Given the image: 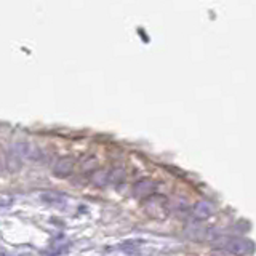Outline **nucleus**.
<instances>
[{
  "label": "nucleus",
  "mask_w": 256,
  "mask_h": 256,
  "mask_svg": "<svg viewBox=\"0 0 256 256\" xmlns=\"http://www.w3.org/2000/svg\"><path fill=\"white\" fill-rule=\"evenodd\" d=\"M143 208L152 219H165L168 216V200L159 194L147 197L143 202Z\"/></svg>",
  "instance_id": "nucleus-1"
},
{
  "label": "nucleus",
  "mask_w": 256,
  "mask_h": 256,
  "mask_svg": "<svg viewBox=\"0 0 256 256\" xmlns=\"http://www.w3.org/2000/svg\"><path fill=\"white\" fill-rule=\"evenodd\" d=\"M224 250L229 253V255H236V256H247V255H252L255 247L250 240L247 239H232L226 244Z\"/></svg>",
  "instance_id": "nucleus-2"
},
{
  "label": "nucleus",
  "mask_w": 256,
  "mask_h": 256,
  "mask_svg": "<svg viewBox=\"0 0 256 256\" xmlns=\"http://www.w3.org/2000/svg\"><path fill=\"white\" fill-rule=\"evenodd\" d=\"M75 170V160L72 157H60L53 163L52 172L56 178H67L74 173Z\"/></svg>",
  "instance_id": "nucleus-3"
},
{
  "label": "nucleus",
  "mask_w": 256,
  "mask_h": 256,
  "mask_svg": "<svg viewBox=\"0 0 256 256\" xmlns=\"http://www.w3.org/2000/svg\"><path fill=\"white\" fill-rule=\"evenodd\" d=\"M155 189H157V184H155L152 180H141L133 186V195L134 197H141V198H146L154 195Z\"/></svg>",
  "instance_id": "nucleus-4"
},
{
  "label": "nucleus",
  "mask_w": 256,
  "mask_h": 256,
  "mask_svg": "<svg viewBox=\"0 0 256 256\" xmlns=\"http://www.w3.org/2000/svg\"><path fill=\"white\" fill-rule=\"evenodd\" d=\"M213 211H215V208H213V205L208 202V200H198L194 208H192V213H194V218L195 219H207L213 215Z\"/></svg>",
  "instance_id": "nucleus-5"
},
{
  "label": "nucleus",
  "mask_w": 256,
  "mask_h": 256,
  "mask_svg": "<svg viewBox=\"0 0 256 256\" xmlns=\"http://www.w3.org/2000/svg\"><path fill=\"white\" fill-rule=\"evenodd\" d=\"M108 181H109V173L106 170H96L91 175V183L96 184V186H104Z\"/></svg>",
  "instance_id": "nucleus-6"
},
{
  "label": "nucleus",
  "mask_w": 256,
  "mask_h": 256,
  "mask_svg": "<svg viewBox=\"0 0 256 256\" xmlns=\"http://www.w3.org/2000/svg\"><path fill=\"white\" fill-rule=\"evenodd\" d=\"M0 167H2V162H0Z\"/></svg>",
  "instance_id": "nucleus-7"
}]
</instances>
